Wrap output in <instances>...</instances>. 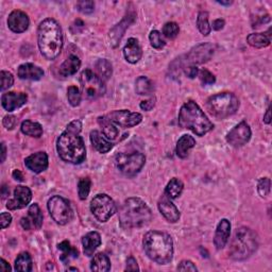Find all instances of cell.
Returning <instances> with one entry per match:
<instances>
[{
	"label": "cell",
	"instance_id": "1",
	"mask_svg": "<svg viewBox=\"0 0 272 272\" xmlns=\"http://www.w3.org/2000/svg\"><path fill=\"white\" fill-rule=\"evenodd\" d=\"M38 41L41 53L47 60H54L63 48V32L58 21L46 18L42 21L38 30Z\"/></svg>",
	"mask_w": 272,
	"mask_h": 272
},
{
	"label": "cell",
	"instance_id": "2",
	"mask_svg": "<svg viewBox=\"0 0 272 272\" xmlns=\"http://www.w3.org/2000/svg\"><path fill=\"white\" fill-rule=\"evenodd\" d=\"M152 220V212L146 202L139 198H129L119 210L120 226L125 230L148 226Z\"/></svg>",
	"mask_w": 272,
	"mask_h": 272
},
{
	"label": "cell",
	"instance_id": "3",
	"mask_svg": "<svg viewBox=\"0 0 272 272\" xmlns=\"http://www.w3.org/2000/svg\"><path fill=\"white\" fill-rule=\"evenodd\" d=\"M142 246L148 257L156 264L165 265L174 257V241L165 232L150 231L142 239Z\"/></svg>",
	"mask_w": 272,
	"mask_h": 272
},
{
	"label": "cell",
	"instance_id": "4",
	"mask_svg": "<svg viewBox=\"0 0 272 272\" xmlns=\"http://www.w3.org/2000/svg\"><path fill=\"white\" fill-rule=\"evenodd\" d=\"M179 126L183 129H188L198 136H204L214 129L211 120L192 100L182 105L179 113Z\"/></svg>",
	"mask_w": 272,
	"mask_h": 272
},
{
	"label": "cell",
	"instance_id": "5",
	"mask_svg": "<svg viewBox=\"0 0 272 272\" xmlns=\"http://www.w3.org/2000/svg\"><path fill=\"white\" fill-rule=\"evenodd\" d=\"M56 150L61 159L70 164H81L87 157L83 138L77 133L63 132L56 141Z\"/></svg>",
	"mask_w": 272,
	"mask_h": 272
},
{
	"label": "cell",
	"instance_id": "6",
	"mask_svg": "<svg viewBox=\"0 0 272 272\" xmlns=\"http://www.w3.org/2000/svg\"><path fill=\"white\" fill-rule=\"evenodd\" d=\"M257 246V236L251 228L240 227L235 232L228 254L235 261H245L256 251Z\"/></svg>",
	"mask_w": 272,
	"mask_h": 272
},
{
	"label": "cell",
	"instance_id": "7",
	"mask_svg": "<svg viewBox=\"0 0 272 272\" xmlns=\"http://www.w3.org/2000/svg\"><path fill=\"white\" fill-rule=\"evenodd\" d=\"M206 107L214 117L226 119L238 111L239 100L233 92H219L207 99Z\"/></svg>",
	"mask_w": 272,
	"mask_h": 272
},
{
	"label": "cell",
	"instance_id": "8",
	"mask_svg": "<svg viewBox=\"0 0 272 272\" xmlns=\"http://www.w3.org/2000/svg\"><path fill=\"white\" fill-rule=\"evenodd\" d=\"M48 211L51 218L60 226L69 224L74 218V211L68 200L61 196H53L49 199Z\"/></svg>",
	"mask_w": 272,
	"mask_h": 272
},
{
	"label": "cell",
	"instance_id": "9",
	"mask_svg": "<svg viewBox=\"0 0 272 272\" xmlns=\"http://www.w3.org/2000/svg\"><path fill=\"white\" fill-rule=\"evenodd\" d=\"M115 163L121 174L128 177H134L144 167L146 157L140 152H133L131 154L118 153L116 155Z\"/></svg>",
	"mask_w": 272,
	"mask_h": 272
},
{
	"label": "cell",
	"instance_id": "10",
	"mask_svg": "<svg viewBox=\"0 0 272 272\" xmlns=\"http://www.w3.org/2000/svg\"><path fill=\"white\" fill-rule=\"evenodd\" d=\"M80 85L83 94L88 99H97L104 95V82L91 69H85L80 76Z\"/></svg>",
	"mask_w": 272,
	"mask_h": 272
},
{
	"label": "cell",
	"instance_id": "11",
	"mask_svg": "<svg viewBox=\"0 0 272 272\" xmlns=\"http://www.w3.org/2000/svg\"><path fill=\"white\" fill-rule=\"evenodd\" d=\"M116 204L114 200L105 194H99L91 202V211L100 223H106L116 213Z\"/></svg>",
	"mask_w": 272,
	"mask_h": 272
},
{
	"label": "cell",
	"instance_id": "12",
	"mask_svg": "<svg viewBox=\"0 0 272 272\" xmlns=\"http://www.w3.org/2000/svg\"><path fill=\"white\" fill-rule=\"evenodd\" d=\"M251 129L246 121H241L237 126L234 127L227 135V141L234 148H239L251 138Z\"/></svg>",
	"mask_w": 272,
	"mask_h": 272
},
{
	"label": "cell",
	"instance_id": "13",
	"mask_svg": "<svg viewBox=\"0 0 272 272\" xmlns=\"http://www.w3.org/2000/svg\"><path fill=\"white\" fill-rule=\"evenodd\" d=\"M215 52V46L211 43H203V44L197 45L192 48L190 51L186 54V63L189 65H196V64H203L211 60Z\"/></svg>",
	"mask_w": 272,
	"mask_h": 272
},
{
	"label": "cell",
	"instance_id": "14",
	"mask_svg": "<svg viewBox=\"0 0 272 272\" xmlns=\"http://www.w3.org/2000/svg\"><path fill=\"white\" fill-rule=\"evenodd\" d=\"M114 124L123 128H132L141 123L142 115L139 113H132L128 110L113 111L107 115Z\"/></svg>",
	"mask_w": 272,
	"mask_h": 272
},
{
	"label": "cell",
	"instance_id": "15",
	"mask_svg": "<svg viewBox=\"0 0 272 272\" xmlns=\"http://www.w3.org/2000/svg\"><path fill=\"white\" fill-rule=\"evenodd\" d=\"M32 200V192L29 187L27 186L19 185L14 189L13 198L10 199L8 203H6V207L11 211H16L24 209L28 204L31 202Z\"/></svg>",
	"mask_w": 272,
	"mask_h": 272
},
{
	"label": "cell",
	"instance_id": "16",
	"mask_svg": "<svg viewBox=\"0 0 272 272\" xmlns=\"http://www.w3.org/2000/svg\"><path fill=\"white\" fill-rule=\"evenodd\" d=\"M28 101V96L25 92H15L9 91L5 92L1 97V104L3 109L8 112H13L23 105H25Z\"/></svg>",
	"mask_w": 272,
	"mask_h": 272
},
{
	"label": "cell",
	"instance_id": "17",
	"mask_svg": "<svg viewBox=\"0 0 272 272\" xmlns=\"http://www.w3.org/2000/svg\"><path fill=\"white\" fill-rule=\"evenodd\" d=\"M30 20L27 14L23 11L15 10L11 12L8 18V26L10 30L15 33H23L29 28Z\"/></svg>",
	"mask_w": 272,
	"mask_h": 272
},
{
	"label": "cell",
	"instance_id": "18",
	"mask_svg": "<svg viewBox=\"0 0 272 272\" xmlns=\"http://www.w3.org/2000/svg\"><path fill=\"white\" fill-rule=\"evenodd\" d=\"M25 166L34 174H41L48 168V155L44 151H40L29 155L25 160Z\"/></svg>",
	"mask_w": 272,
	"mask_h": 272
},
{
	"label": "cell",
	"instance_id": "19",
	"mask_svg": "<svg viewBox=\"0 0 272 272\" xmlns=\"http://www.w3.org/2000/svg\"><path fill=\"white\" fill-rule=\"evenodd\" d=\"M159 210L165 219L171 224H176L180 219V212H179L178 207L171 202L170 198L165 194L160 199Z\"/></svg>",
	"mask_w": 272,
	"mask_h": 272
},
{
	"label": "cell",
	"instance_id": "20",
	"mask_svg": "<svg viewBox=\"0 0 272 272\" xmlns=\"http://www.w3.org/2000/svg\"><path fill=\"white\" fill-rule=\"evenodd\" d=\"M231 234V224L227 219H223L220 221L216 228L214 237V245L217 250H221L226 247L228 237Z\"/></svg>",
	"mask_w": 272,
	"mask_h": 272
},
{
	"label": "cell",
	"instance_id": "21",
	"mask_svg": "<svg viewBox=\"0 0 272 272\" xmlns=\"http://www.w3.org/2000/svg\"><path fill=\"white\" fill-rule=\"evenodd\" d=\"M135 16H136L135 13H132V14L128 13V15L125 16V18L111 30L110 41H111V45L113 47H117L121 38H123L125 31L129 28V25L133 23Z\"/></svg>",
	"mask_w": 272,
	"mask_h": 272
},
{
	"label": "cell",
	"instance_id": "22",
	"mask_svg": "<svg viewBox=\"0 0 272 272\" xmlns=\"http://www.w3.org/2000/svg\"><path fill=\"white\" fill-rule=\"evenodd\" d=\"M17 76L23 80L38 81L44 77V70L31 63H25L17 69Z\"/></svg>",
	"mask_w": 272,
	"mask_h": 272
},
{
	"label": "cell",
	"instance_id": "23",
	"mask_svg": "<svg viewBox=\"0 0 272 272\" xmlns=\"http://www.w3.org/2000/svg\"><path fill=\"white\" fill-rule=\"evenodd\" d=\"M124 55L129 63H137L142 56V49L140 47L139 42L134 38L129 39L124 48Z\"/></svg>",
	"mask_w": 272,
	"mask_h": 272
},
{
	"label": "cell",
	"instance_id": "24",
	"mask_svg": "<svg viewBox=\"0 0 272 272\" xmlns=\"http://www.w3.org/2000/svg\"><path fill=\"white\" fill-rule=\"evenodd\" d=\"M90 138H91L92 147H94L100 153L109 152L113 148V144L109 140V138H106L102 133H100L97 130L91 132Z\"/></svg>",
	"mask_w": 272,
	"mask_h": 272
},
{
	"label": "cell",
	"instance_id": "25",
	"mask_svg": "<svg viewBox=\"0 0 272 272\" xmlns=\"http://www.w3.org/2000/svg\"><path fill=\"white\" fill-rule=\"evenodd\" d=\"M83 251L87 256H91L101 245V236L98 232H90L82 238Z\"/></svg>",
	"mask_w": 272,
	"mask_h": 272
},
{
	"label": "cell",
	"instance_id": "26",
	"mask_svg": "<svg viewBox=\"0 0 272 272\" xmlns=\"http://www.w3.org/2000/svg\"><path fill=\"white\" fill-rule=\"evenodd\" d=\"M81 66V61L77 55H69L62 65L60 66L59 73L62 77H70L77 74Z\"/></svg>",
	"mask_w": 272,
	"mask_h": 272
},
{
	"label": "cell",
	"instance_id": "27",
	"mask_svg": "<svg viewBox=\"0 0 272 272\" xmlns=\"http://www.w3.org/2000/svg\"><path fill=\"white\" fill-rule=\"evenodd\" d=\"M196 146V140L190 135L185 134L182 137L178 140L177 142V155L181 159H185V157L188 156V153L190 149H192Z\"/></svg>",
	"mask_w": 272,
	"mask_h": 272
},
{
	"label": "cell",
	"instance_id": "28",
	"mask_svg": "<svg viewBox=\"0 0 272 272\" xmlns=\"http://www.w3.org/2000/svg\"><path fill=\"white\" fill-rule=\"evenodd\" d=\"M270 30L267 33H252L249 34L247 42L250 46L255 48H265L270 45L271 35L269 34Z\"/></svg>",
	"mask_w": 272,
	"mask_h": 272
},
{
	"label": "cell",
	"instance_id": "29",
	"mask_svg": "<svg viewBox=\"0 0 272 272\" xmlns=\"http://www.w3.org/2000/svg\"><path fill=\"white\" fill-rule=\"evenodd\" d=\"M98 124L101 127L102 133L106 138L115 139L118 136V129L107 116L98 117Z\"/></svg>",
	"mask_w": 272,
	"mask_h": 272
},
{
	"label": "cell",
	"instance_id": "30",
	"mask_svg": "<svg viewBox=\"0 0 272 272\" xmlns=\"http://www.w3.org/2000/svg\"><path fill=\"white\" fill-rule=\"evenodd\" d=\"M91 269L96 272H107L111 270V262L104 253H97L94 255L91 263Z\"/></svg>",
	"mask_w": 272,
	"mask_h": 272
},
{
	"label": "cell",
	"instance_id": "31",
	"mask_svg": "<svg viewBox=\"0 0 272 272\" xmlns=\"http://www.w3.org/2000/svg\"><path fill=\"white\" fill-rule=\"evenodd\" d=\"M135 91L140 96L151 95L154 91L153 83L149 78L145 76H140L136 79L135 81Z\"/></svg>",
	"mask_w": 272,
	"mask_h": 272
},
{
	"label": "cell",
	"instance_id": "32",
	"mask_svg": "<svg viewBox=\"0 0 272 272\" xmlns=\"http://www.w3.org/2000/svg\"><path fill=\"white\" fill-rule=\"evenodd\" d=\"M95 68H96L95 74L101 79L103 82L107 81L112 77V74H113L112 64L107 60L105 59L98 60L95 64Z\"/></svg>",
	"mask_w": 272,
	"mask_h": 272
},
{
	"label": "cell",
	"instance_id": "33",
	"mask_svg": "<svg viewBox=\"0 0 272 272\" xmlns=\"http://www.w3.org/2000/svg\"><path fill=\"white\" fill-rule=\"evenodd\" d=\"M183 188H184V184L180 180V179L174 178V179H171L166 186L165 195L167 197H169L170 199H177L178 197L181 196Z\"/></svg>",
	"mask_w": 272,
	"mask_h": 272
},
{
	"label": "cell",
	"instance_id": "34",
	"mask_svg": "<svg viewBox=\"0 0 272 272\" xmlns=\"http://www.w3.org/2000/svg\"><path fill=\"white\" fill-rule=\"evenodd\" d=\"M21 132L25 135L31 136V137H41L43 135V127L39 123H34L31 120H25L21 124Z\"/></svg>",
	"mask_w": 272,
	"mask_h": 272
},
{
	"label": "cell",
	"instance_id": "35",
	"mask_svg": "<svg viewBox=\"0 0 272 272\" xmlns=\"http://www.w3.org/2000/svg\"><path fill=\"white\" fill-rule=\"evenodd\" d=\"M59 250L62 251L61 255V261L63 263H68L71 259H77L79 256V251L70 245V242L67 240H64L58 246Z\"/></svg>",
	"mask_w": 272,
	"mask_h": 272
},
{
	"label": "cell",
	"instance_id": "36",
	"mask_svg": "<svg viewBox=\"0 0 272 272\" xmlns=\"http://www.w3.org/2000/svg\"><path fill=\"white\" fill-rule=\"evenodd\" d=\"M15 270L29 272L32 270V259L28 252H21L15 260Z\"/></svg>",
	"mask_w": 272,
	"mask_h": 272
},
{
	"label": "cell",
	"instance_id": "37",
	"mask_svg": "<svg viewBox=\"0 0 272 272\" xmlns=\"http://www.w3.org/2000/svg\"><path fill=\"white\" fill-rule=\"evenodd\" d=\"M28 213H29V216H28V218L30 219V221L32 223V226L35 228H41L43 226V219H44V217H43V213L40 209L39 204L38 203L32 204L29 207V211H28Z\"/></svg>",
	"mask_w": 272,
	"mask_h": 272
},
{
	"label": "cell",
	"instance_id": "38",
	"mask_svg": "<svg viewBox=\"0 0 272 272\" xmlns=\"http://www.w3.org/2000/svg\"><path fill=\"white\" fill-rule=\"evenodd\" d=\"M197 27H198L199 31L201 32L204 37H207V35L211 33L212 28L209 24V13L205 11H201L198 14Z\"/></svg>",
	"mask_w": 272,
	"mask_h": 272
},
{
	"label": "cell",
	"instance_id": "39",
	"mask_svg": "<svg viewBox=\"0 0 272 272\" xmlns=\"http://www.w3.org/2000/svg\"><path fill=\"white\" fill-rule=\"evenodd\" d=\"M91 181L90 178H82L80 179V181L78 183V194L79 198L81 200H85L91 191Z\"/></svg>",
	"mask_w": 272,
	"mask_h": 272
},
{
	"label": "cell",
	"instance_id": "40",
	"mask_svg": "<svg viewBox=\"0 0 272 272\" xmlns=\"http://www.w3.org/2000/svg\"><path fill=\"white\" fill-rule=\"evenodd\" d=\"M81 91L75 85L67 90V99L71 106H78L81 102Z\"/></svg>",
	"mask_w": 272,
	"mask_h": 272
},
{
	"label": "cell",
	"instance_id": "41",
	"mask_svg": "<svg viewBox=\"0 0 272 272\" xmlns=\"http://www.w3.org/2000/svg\"><path fill=\"white\" fill-rule=\"evenodd\" d=\"M179 31H180V28H179V25L177 23H174V21H170V23H167L163 27L164 37H166L169 40L176 39L178 37Z\"/></svg>",
	"mask_w": 272,
	"mask_h": 272
},
{
	"label": "cell",
	"instance_id": "42",
	"mask_svg": "<svg viewBox=\"0 0 272 272\" xmlns=\"http://www.w3.org/2000/svg\"><path fill=\"white\" fill-rule=\"evenodd\" d=\"M149 40H150V43H151V46L155 49H162L166 45L165 41H164L162 37V33L157 30L151 31V33L149 35Z\"/></svg>",
	"mask_w": 272,
	"mask_h": 272
},
{
	"label": "cell",
	"instance_id": "43",
	"mask_svg": "<svg viewBox=\"0 0 272 272\" xmlns=\"http://www.w3.org/2000/svg\"><path fill=\"white\" fill-rule=\"evenodd\" d=\"M270 186L271 182L269 178H262L257 184V191L261 197H267L270 194Z\"/></svg>",
	"mask_w": 272,
	"mask_h": 272
},
{
	"label": "cell",
	"instance_id": "44",
	"mask_svg": "<svg viewBox=\"0 0 272 272\" xmlns=\"http://www.w3.org/2000/svg\"><path fill=\"white\" fill-rule=\"evenodd\" d=\"M0 78H1V91H5L10 89L14 84V77L9 71L1 70L0 73Z\"/></svg>",
	"mask_w": 272,
	"mask_h": 272
},
{
	"label": "cell",
	"instance_id": "45",
	"mask_svg": "<svg viewBox=\"0 0 272 272\" xmlns=\"http://www.w3.org/2000/svg\"><path fill=\"white\" fill-rule=\"evenodd\" d=\"M77 8L83 14H91L94 12L95 3L94 1H91V0H82V1H79L77 3Z\"/></svg>",
	"mask_w": 272,
	"mask_h": 272
},
{
	"label": "cell",
	"instance_id": "46",
	"mask_svg": "<svg viewBox=\"0 0 272 272\" xmlns=\"http://www.w3.org/2000/svg\"><path fill=\"white\" fill-rule=\"evenodd\" d=\"M199 78H200V80H201V82L204 85H212V84H214L215 82H216V78H215V76L207 69L200 70L199 71Z\"/></svg>",
	"mask_w": 272,
	"mask_h": 272
},
{
	"label": "cell",
	"instance_id": "47",
	"mask_svg": "<svg viewBox=\"0 0 272 272\" xmlns=\"http://www.w3.org/2000/svg\"><path fill=\"white\" fill-rule=\"evenodd\" d=\"M179 271H198V268L196 267V265L190 262V261H182L178 266Z\"/></svg>",
	"mask_w": 272,
	"mask_h": 272
},
{
	"label": "cell",
	"instance_id": "48",
	"mask_svg": "<svg viewBox=\"0 0 272 272\" xmlns=\"http://www.w3.org/2000/svg\"><path fill=\"white\" fill-rule=\"evenodd\" d=\"M66 130L69 131V132L80 134V132H81V130H82V124H81V121H80V120H74V121H71V123L67 126Z\"/></svg>",
	"mask_w": 272,
	"mask_h": 272
},
{
	"label": "cell",
	"instance_id": "49",
	"mask_svg": "<svg viewBox=\"0 0 272 272\" xmlns=\"http://www.w3.org/2000/svg\"><path fill=\"white\" fill-rule=\"evenodd\" d=\"M16 123H17V119L16 117H14L12 115H8L5 116L2 120V125L5 129H8V130H12V129H14V127L16 126Z\"/></svg>",
	"mask_w": 272,
	"mask_h": 272
},
{
	"label": "cell",
	"instance_id": "50",
	"mask_svg": "<svg viewBox=\"0 0 272 272\" xmlns=\"http://www.w3.org/2000/svg\"><path fill=\"white\" fill-rule=\"evenodd\" d=\"M12 223V216L10 213H1L0 215V225H1V228L8 227Z\"/></svg>",
	"mask_w": 272,
	"mask_h": 272
},
{
	"label": "cell",
	"instance_id": "51",
	"mask_svg": "<svg viewBox=\"0 0 272 272\" xmlns=\"http://www.w3.org/2000/svg\"><path fill=\"white\" fill-rule=\"evenodd\" d=\"M126 270L127 271H138L139 268H138V265H137V262H136V260L134 259L133 256H130L129 259L127 260V267H126Z\"/></svg>",
	"mask_w": 272,
	"mask_h": 272
},
{
	"label": "cell",
	"instance_id": "52",
	"mask_svg": "<svg viewBox=\"0 0 272 272\" xmlns=\"http://www.w3.org/2000/svg\"><path fill=\"white\" fill-rule=\"evenodd\" d=\"M185 75L190 79H194L199 75V69L194 65H187V67L184 68Z\"/></svg>",
	"mask_w": 272,
	"mask_h": 272
},
{
	"label": "cell",
	"instance_id": "53",
	"mask_svg": "<svg viewBox=\"0 0 272 272\" xmlns=\"http://www.w3.org/2000/svg\"><path fill=\"white\" fill-rule=\"evenodd\" d=\"M155 105V98H151L140 103V109L144 111H151Z\"/></svg>",
	"mask_w": 272,
	"mask_h": 272
},
{
	"label": "cell",
	"instance_id": "54",
	"mask_svg": "<svg viewBox=\"0 0 272 272\" xmlns=\"http://www.w3.org/2000/svg\"><path fill=\"white\" fill-rule=\"evenodd\" d=\"M226 25V21L225 19H221V18H218L216 20H214L213 23V29L216 30V31H219L221 29H224V27Z\"/></svg>",
	"mask_w": 272,
	"mask_h": 272
},
{
	"label": "cell",
	"instance_id": "55",
	"mask_svg": "<svg viewBox=\"0 0 272 272\" xmlns=\"http://www.w3.org/2000/svg\"><path fill=\"white\" fill-rule=\"evenodd\" d=\"M20 225H21V227H23L24 230H26V231L31 230V227H33V226H32V223L30 221V219L28 218V217L21 218V219H20Z\"/></svg>",
	"mask_w": 272,
	"mask_h": 272
},
{
	"label": "cell",
	"instance_id": "56",
	"mask_svg": "<svg viewBox=\"0 0 272 272\" xmlns=\"http://www.w3.org/2000/svg\"><path fill=\"white\" fill-rule=\"evenodd\" d=\"M13 178H14V180H16V181H19V182H23L24 181V176L23 174L20 173V170L16 169V170H14L13 171V174H12Z\"/></svg>",
	"mask_w": 272,
	"mask_h": 272
},
{
	"label": "cell",
	"instance_id": "57",
	"mask_svg": "<svg viewBox=\"0 0 272 272\" xmlns=\"http://www.w3.org/2000/svg\"><path fill=\"white\" fill-rule=\"evenodd\" d=\"M0 270L4 271V272L11 271V266L3 259H1V264H0Z\"/></svg>",
	"mask_w": 272,
	"mask_h": 272
},
{
	"label": "cell",
	"instance_id": "58",
	"mask_svg": "<svg viewBox=\"0 0 272 272\" xmlns=\"http://www.w3.org/2000/svg\"><path fill=\"white\" fill-rule=\"evenodd\" d=\"M264 123L269 125L271 123V115H270V106H268V109L266 111V114L264 115Z\"/></svg>",
	"mask_w": 272,
	"mask_h": 272
},
{
	"label": "cell",
	"instance_id": "59",
	"mask_svg": "<svg viewBox=\"0 0 272 272\" xmlns=\"http://www.w3.org/2000/svg\"><path fill=\"white\" fill-rule=\"evenodd\" d=\"M10 194V189L6 185H3L2 188H1V195H2V198H5L6 196H9Z\"/></svg>",
	"mask_w": 272,
	"mask_h": 272
},
{
	"label": "cell",
	"instance_id": "60",
	"mask_svg": "<svg viewBox=\"0 0 272 272\" xmlns=\"http://www.w3.org/2000/svg\"><path fill=\"white\" fill-rule=\"evenodd\" d=\"M1 149H2V153H1V162H4V160H5V155H6V148H5L4 142H2V144H1Z\"/></svg>",
	"mask_w": 272,
	"mask_h": 272
},
{
	"label": "cell",
	"instance_id": "61",
	"mask_svg": "<svg viewBox=\"0 0 272 272\" xmlns=\"http://www.w3.org/2000/svg\"><path fill=\"white\" fill-rule=\"evenodd\" d=\"M219 4H224V5H231L233 2L232 1H223V0H221V1H217Z\"/></svg>",
	"mask_w": 272,
	"mask_h": 272
},
{
	"label": "cell",
	"instance_id": "62",
	"mask_svg": "<svg viewBox=\"0 0 272 272\" xmlns=\"http://www.w3.org/2000/svg\"><path fill=\"white\" fill-rule=\"evenodd\" d=\"M68 270H75V271H78V269H77V268H69Z\"/></svg>",
	"mask_w": 272,
	"mask_h": 272
}]
</instances>
